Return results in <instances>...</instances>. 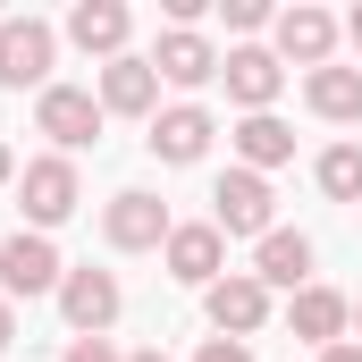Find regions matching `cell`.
Here are the masks:
<instances>
[{"instance_id":"obj_1","label":"cell","mask_w":362,"mask_h":362,"mask_svg":"<svg viewBox=\"0 0 362 362\" xmlns=\"http://www.w3.org/2000/svg\"><path fill=\"white\" fill-rule=\"evenodd\" d=\"M17 202H25V219H34V236H51L76 202H85V185H76V160L68 152H42V160H25V177H17Z\"/></svg>"},{"instance_id":"obj_2","label":"cell","mask_w":362,"mask_h":362,"mask_svg":"<svg viewBox=\"0 0 362 362\" xmlns=\"http://www.w3.org/2000/svg\"><path fill=\"white\" fill-rule=\"evenodd\" d=\"M51 59H59V34L42 17H0V85L8 93H25V85L51 93Z\"/></svg>"},{"instance_id":"obj_3","label":"cell","mask_w":362,"mask_h":362,"mask_svg":"<svg viewBox=\"0 0 362 362\" xmlns=\"http://www.w3.org/2000/svg\"><path fill=\"white\" fill-rule=\"evenodd\" d=\"M59 278H68V262H59L51 236H34V228L0 236V295H8V303H17V295H59Z\"/></svg>"},{"instance_id":"obj_4","label":"cell","mask_w":362,"mask_h":362,"mask_svg":"<svg viewBox=\"0 0 362 362\" xmlns=\"http://www.w3.org/2000/svg\"><path fill=\"white\" fill-rule=\"evenodd\" d=\"M211 228L219 236H270V177H253V169H228V177L211 185Z\"/></svg>"},{"instance_id":"obj_5","label":"cell","mask_w":362,"mask_h":362,"mask_svg":"<svg viewBox=\"0 0 362 362\" xmlns=\"http://www.w3.org/2000/svg\"><path fill=\"white\" fill-rule=\"evenodd\" d=\"M101 118H110V110H101V93H85V85H51L34 101V127H42L59 152H85L93 135H101Z\"/></svg>"},{"instance_id":"obj_6","label":"cell","mask_w":362,"mask_h":362,"mask_svg":"<svg viewBox=\"0 0 362 362\" xmlns=\"http://www.w3.org/2000/svg\"><path fill=\"white\" fill-rule=\"evenodd\" d=\"M169 202L160 194H110V211H101V236L118 245V253H152V245H169Z\"/></svg>"},{"instance_id":"obj_7","label":"cell","mask_w":362,"mask_h":362,"mask_svg":"<svg viewBox=\"0 0 362 362\" xmlns=\"http://www.w3.org/2000/svg\"><path fill=\"white\" fill-rule=\"evenodd\" d=\"M202 312H211L219 337H253V329L270 320V286H262L253 270H228L219 286H202Z\"/></svg>"},{"instance_id":"obj_8","label":"cell","mask_w":362,"mask_h":362,"mask_svg":"<svg viewBox=\"0 0 362 362\" xmlns=\"http://www.w3.org/2000/svg\"><path fill=\"white\" fill-rule=\"evenodd\" d=\"M118 278L110 270H68L59 278V312H68V329L76 337H110V320H118Z\"/></svg>"},{"instance_id":"obj_9","label":"cell","mask_w":362,"mask_h":362,"mask_svg":"<svg viewBox=\"0 0 362 362\" xmlns=\"http://www.w3.org/2000/svg\"><path fill=\"white\" fill-rule=\"evenodd\" d=\"M278 59H295V68H329V51H337V17L329 8H312V0H295V8H278Z\"/></svg>"},{"instance_id":"obj_10","label":"cell","mask_w":362,"mask_h":362,"mask_svg":"<svg viewBox=\"0 0 362 362\" xmlns=\"http://www.w3.org/2000/svg\"><path fill=\"white\" fill-rule=\"evenodd\" d=\"M160 253H169V278H177V286H219V262H228V236H219V228H211V219H194V228H169V245H160Z\"/></svg>"},{"instance_id":"obj_11","label":"cell","mask_w":362,"mask_h":362,"mask_svg":"<svg viewBox=\"0 0 362 362\" xmlns=\"http://www.w3.org/2000/svg\"><path fill=\"white\" fill-rule=\"evenodd\" d=\"M219 76H228V101H245V118H262L278 101V85H286V68H278V51H262V42H245V51H228L219 59Z\"/></svg>"},{"instance_id":"obj_12","label":"cell","mask_w":362,"mask_h":362,"mask_svg":"<svg viewBox=\"0 0 362 362\" xmlns=\"http://www.w3.org/2000/svg\"><path fill=\"white\" fill-rule=\"evenodd\" d=\"M211 135H219V127H211V110H202V101H177V110H160V118H152V152H160L169 169H194V160L211 152Z\"/></svg>"},{"instance_id":"obj_13","label":"cell","mask_w":362,"mask_h":362,"mask_svg":"<svg viewBox=\"0 0 362 362\" xmlns=\"http://www.w3.org/2000/svg\"><path fill=\"white\" fill-rule=\"evenodd\" d=\"M286 329H295L303 346H346V329H354V303H346L337 286H303V295L286 303Z\"/></svg>"},{"instance_id":"obj_14","label":"cell","mask_w":362,"mask_h":362,"mask_svg":"<svg viewBox=\"0 0 362 362\" xmlns=\"http://www.w3.org/2000/svg\"><path fill=\"white\" fill-rule=\"evenodd\" d=\"M253 278L303 295V286H312V236H303V228H270V236L253 245Z\"/></svg>"},{"instance_id":"obj_15","label":"cell","mask_w":362,"mask_h":362,"mask_svg":"<svg viewBox=\"0 0 362 362\" xmlns=\"http://www.w3.org/2000/svg\"><path fill=\"white\" fill-rule=\"evenodd\" d=\"M127 25H135V17H127L118 0H76V8H68V42L93 51L101 68H110V59H127Z\"/></svg>"},{"instance_id":"obj_16","label":"cell","mask_w":362,"mask_h":362,"mask_svg":"<svg viewBox=\"0 0 362 362\" xmlns=\"http://www.w3.org/2000/svg\"><path fill=\"white\" fill-rule=\"evenodd\" d=\"M101 110H118V118H160V76H152V59H110L101 68Z\"/></svg>"},{"instance_id":"obj_17","label":"cell","mask_w":362,"mask_h":362,"mask_svg":"<svg viewBox=\"0 0 362 362\" xmlns=\"http://www.w3.org/2000/svg\"><path fill=\"white\" fill-rule=\"evenodd\" d=\"M152 76H169V85H211V76H219V51H211V34L169 25V34H160V51H152Z\"/></svg>"},{"instance_id":"obj_18","label":"cell","mask_w":362,"mask_h":362,"mask_svg":"<svg viewBox=\"0 0 362 362\" xmlns=\"http://www.w3.org/2000/svg\"><path fill=\"white\" fill-rule=\"evenodd\" d=\"M303 101H312V118H329V127H354L362 118V68H312L303 76Z\"/></svg>"},{"instance_id":"obj_19","label":"cell","mask_w":362,"mask_h":362,"mask_svg":"<svg viewBox=\"0 0 362 362\" xmlns=\"http://www.w3.org/2000/svg\"><path fill=\"white\" fill-rule=\"evenodd\" d=\"M236 160H245L253 177L286 169V160H295V127H286V118H270V110H262V118H245V127H236Z\"/></svg>"},{"instance_id":"obj_20","label":"cell","mask_w":362,"mask_h":362,"mask_svg":"<svg viewBox=\"0 0 362 362\" xmlns=\"http://www.w3.org/2000/svg\"><path fill=\"white\" fill-rule=\"evenodd\" d=\"M312 177H320V194H329V202H362V144H329Z\"/></svg>"},{"instance_id":"obj_21","label":"cell","mask_w":362,"mask_h":362,"mask_svg":"<svg viewBox=\"0 0 362 362\" xmlns=\"http://www.w3.org/2000/svg\"><path fill=\"white\" fill-rule=\"evenodd\" d=\"M68 362H127V354H118L110 337H76V346H68Z\"/></svg>"},{"instance_id":"obj_22","label":"cell","mask_w":362,"mask_h":362,"mask_svg":"<svg viewBox=\"0 0 362 362\" xmlns=\"http://www.w3.org/2000/svg\"><path fill=\"white\" fill-rule=\"evenodd\" d=\"M228 25H236V34H253V25H270V8H262V0H228Z\"/></svg>"},{"instance_id":"obj_23","label":"cell","mask_w":362,"mask_h":362,"mask_svg":"<svg viewBox=\"0 0 362 362\" xmlns=\"http://www.w3.org/2000/svg\"><path fill=\"white\" fill-rule=\"evenodd\" d=\"M194 362H253V354H245V337H211Z\"/></svg>"},{"instance_id":"obj_24","label":"cell","mask_w":362,"mask_h":362,"mask_svg":"<svg viewBox=\"0 0 362 362\" xmlns=\"http://www.w3.org/2000/svg\"><path fill=\"white\" fill-rule=\"evenodd\" d=\"M17 346V312H8V295H0V354Z\"/></svg>"},{"instance_id":"obj_25","label":"cell","mask_w":362,"mask_h":362,"mask_svg":"<svg viewBox=\"0 0 362 362\" xmlns=\"http://www.w3.org/2000/svg\"><path fill=\"white\" fill-rule=\"evenodd\" d=\"M320 362H362V346L346 337V346H320Z\"/></svg>"},{"instance_id":"obj_26","label":"cell","mask_w":362,"mask_h":362,"mask_svg":"<svg viewBox=\"0 0 362 362\" xmlns=\"http://www.w3.org/2000/svg\"><path fill=\"white\" fill-rule=\"evenodd\" d=\"M346 42H354V51H362V8H354V17H346Z\"/></svg>"},{"instance_id":"obj_27","label":"cell","mask_w":362,"mask_h":362,"mask_svg":"<svg viewBox=\"0 0 362 362\" xmlns=\"http://www.w3.org/2000/svg\"><path fill=\"white\" fill-rule=\"evenodd\" d=\"M8 177H17V160H8V144H0V185H8Z\"/></svg>"},{"instance_id":"obj_28","label":"cell","mask_w":362,"mask_h":362,"mask_svg":"<svg viewBox=\"0 0 362 362\" xmlns=\"http://www.w3.org/2000/svg\"><path fill=\"white\" fill-rule=\"evenodd\" d=\"M127 362H169V354H160V346H144V354H127Z\"/></svg>"},{"instance_id":"obj_29","label":"cell","mask_w":362,"mask_h":362,"mask_svg":"<svg viewBox=\"0 0 362 362\" xmlns=\"http://www.w3.org/2000/svg\"><path fill=\"white\" fill-rule=\"evenodd\" d=\"M354 346H362V295H354Z\"/></svg>"}]
</instances>
